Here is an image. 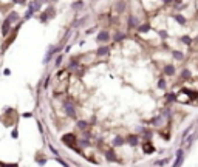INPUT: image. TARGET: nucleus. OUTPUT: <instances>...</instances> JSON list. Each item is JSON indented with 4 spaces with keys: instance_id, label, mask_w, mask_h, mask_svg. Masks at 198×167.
I'll list each match as a JSON object with an SVG mask.
<instances>
[{
    "instance_id": "nucleus-1",
    "label": "nucleus",
    "mask_w": 198,
    "mask_h": 167,
    "mask_svg": "<svg viewBox=\"0 0 198 167\" xmlns=\"http://www.w3.org/2000/svg\"><path fill=\"white\" fill-rule=\"evenodd\" d=\"M181 162H183V150H178V152H177V161H175L173 167H178Z\"/></svg>"
},
{
    "instance_id": "nucleus-2",
    "label": "nucleus",
    "mask_w": 198,
    "mask_h": 167,
    "mask_svg": "<svg viewBox=\"0 0 198 167\" xmlns=\"http://www.w3.org/2000/svg\"><path fill=\"white\" fill-rule=\"evenodd\" d=\"M2 34L3 36H8L10 34V22H5V23H3V28H2Z\"/></svg>"
},
{
    "instance_id": "nucleus-3",
    "label": "nucleus",
    "mask_w": 198,
    "mask_h": 167,
    "mask_svg": "<svg viewBox=\"0 0 198 167\" xmlns=\"http://www.w3.org/2000/svg\"><path fill=\"white\" fill-rule=\"evenodd\" d=\"M129 142L132 144V146H136V144H138V136H135V135L129 136Z\"/></svg>"
},
{
    "instance_id": "nucleus-4",
    "label": "nucleus",
    "mask_w": 198,
    "mask_h": 167,
    "mask_svg": "<svg viewBox=\"0 0 198 167\" xmlns=\"http://www.w3.org/2000/svg\"><path fill=\"white\" fill-rule=\"evenodd\" d=\"M65 110H67V113H70V116H74V110L71 108L70 104H65Z\"/></svg>"
},
{
    "instance_id": "nucleus-5",
    "label": "nucleus",
    "mask_w": 198,
    "mask_h": 167,
    "mask_svg": "<svg viewBox=\"0 0 198 167\" xmlns=\"http://www.w3.org/2000/svg\"><path fill=\"white\" fill-rule=\"evenodd\" d=\"M107 39H109V34H107V33H101V34L98 36V40H99V42H102V40H107Z\"/></svg>"
},
{
    "instance_id": "nucleus-6",
    "label": "nucleus",
    "mask_w": 198,
    "mask_h": 167,
    "mask_svg": "<svg viewBox=\"0 0 198 167\" xmlns=\"http://www.w3.org/2000/svg\"><path fill=\"white\" fill-rule=\"evenodd\" d=\"M166 73H167V74H173V67L172 65L166 67Z\"/></svg>"
},
{
    "instance_id": "nucleus-7",
    "label": "nucleus",
    "mask_w": 198,
    "mask_h": 167,
    "mask_svg": "<svg viewBox=\"0 0 198 167\" xmlns=\"http://www.w3.org/2000/svg\"><path fill=\"white\" fill-rule=\"evenodd\" d=\"M121 144H122V139H121V138H116V139H115V146H121Z\"/></svg>"
},
{
    "instance_id": "nucleus-8",
    "label": "nucleus",
    "mask_w": 198,
    "mask_h": 167,
    "mask_svg": "<svg viewBox=\"0 0 198 167\" xmlns=\"http://www.w3.org/2000/svg\"><path fill=\"white\" fill-rule=\"evenodd\" d=\"M144 150H146L147 153H150V152H153V147H150V146H146V147H144Z\"/></svg>"
},
{
    "instance_id": "nucleus-9",
    "label": "nucleus",
    "mask_w": 198,
    "mask_h": 167,
    "mask_svg": "<svg viewBox=\"0 0 198 167\" xmlns=\"http://www.w3.org/2000/svg\"><path fill=\"white\" fill-rule=\"evenodd\" d=\"M33 12H34V11H33V10H31V8H30V10H28V12H26V14H25V19H28V17H30L31 14H33Z\"/></svg>"
},
{
    "instance_id": "nucleus-10",
    "label": "nucleus",
    "mask_w": 198,
    "mask_h": 167,
    "mask_svg": "<svg viewBox=\"0 0 198 167\" xmlns=\"http://www.w3.org/2000/svg\"><path fill=\"white\" fill-rule=\"evenodd\" d=\"M177 20L179 22V23H184V17H181V16H177Z\"/></svg>"
},
{
    "instance_id": "nucleus-11",
    "label": "nucleus",
    "mask_w": 198,
    "mask_h": 167,
    "mask_svg": "<svg viewBox=\"0 0 198 167\" xmlns=\"http://www.w3.org/2000/svg\"><path fill=\"white\" fill-rule=\"evenodd\" d=\"M175 54V57H177V59H183V54L181 53H173Z\"/></svg>"
},
{
    "instance_id": "nucleus-12",
    "label": "nucleus",
    "mask_w": 198,
    "mask_h": 167,
    "mask_svg": "<svg viewBox=\"0 0 198 167\" xmlns=\"http://www.w3.org/2000/svg\"><path fill=\"white\" fill-rule=\"evenodd\" d=\"M104 53H107V48H101V49H99V54H104Z\"/></svg>"
}]
</instances>
